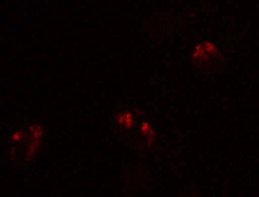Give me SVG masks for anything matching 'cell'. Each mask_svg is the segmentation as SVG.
Instances as JSON below:
<instances>
[{
    "instance_id": "2",
    "label": "cell",
    "mask_w": 259,
    "mask_h": 197,
    "mask_svg": "<svg viewBox=\"0 0 259 197\" xmlns=\"http://www.w3.org/2000/svg\"><path fill=\"white\" fill-rule=\"evenodd\" d=\"M221 60V52L212 42H200L192 50L191 61L197 68H210Z\"/></svg>"
},
{
    "instance_id": "1",
    "label": "cell",
    "mask_w": 259,
    "mask_h": 197,
    "mask_svg": "<svg viewBox=\"0 0 259 197\" xmlns=\"http://www.w3.org/2000/svg\"><path fill=\"white\" fill-rule=\"evenodd\" d=\"M44 137V129L40 125H31L27 130H18L11 136L12 144H22L23 145V159L29 161L38 152L41 147V140Z\"/></svg>"
}]
</instances>
